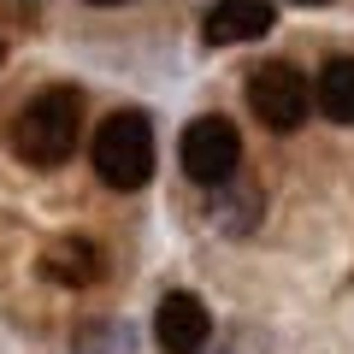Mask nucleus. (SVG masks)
Returning a JSON list of instances; mask_svg holds the SVG:
<instances>
[{"mask_svg": "<svg viewBox=\"0 0 354 354\" xmlns=\"http://www.w3.org/2000/svg\"><path fill=\"white\" fill-rule=\"evenodd\" d=\"M313 101H319V113H325L330 124H354V53H342V59H330L325 71H319Z\"/></svg>", "mask_w": 354, "mask_h": 354, "instance_id": "nucleus-8", "label": "nucleus"}, {"mask_svg": "<svg viewBox=\"0 0 354 354\" xmlns=\"http://www.w3.org/2000/svg\"><path fill=\"white\" fill-rule=\"evenodd\" d=\"M83 136V95L77 88H41L30 95L12 124V148L24 165H65Z\"/></svg>", "mask_w": 354, "mask_h": 354, "instance_id": "nucleus-1", "label": "nucleus"}, {"mask_svg": "<svg viewBox=\"0 0 354 354\" xmlns=\"http://www.w3.org/2000/svg\"><path fill=\"white\" fill-rule=\"evenodd\" d=\"M177 160H183V171L201 183V189H218V183H230L242 165V136L230 118H195L189 130H183V142H177Z\"/></svg>", "mask_w": 354, "mask_h": 354, "instance_id": "nucleus-4", "label": "nucleus"}, {"mask_svg": "<svg viewBox=\"0 0 354 354\" xmlns=\"http://www.w3.org/2000/svg\"><path fill=\"white\" fill-rule=\"evenodd\" d=\"M272 24H278L272 0H218L213 12H207L201 30H207L213 48H236V41H260Z\"/></svg>", "mask_w": 354, "mask_h": 354, "instance_id": "nucleus-6", "label": "nucleus"}, {"mask_svg": "<svg viewBox=\"0 0 354 354\" xmlns=\"http://www.w3.org/2000/svg\"><path fill=\"white\" fill-rule=\"evenodd\" d=\"M301 6H325V0H301Z\"/></svg>", "mask_w": 354, "mask_h": 354, "instance_id": "nucleus-11", "label": "nucleus"}, {"mask_svg": "<svg viewBox=\"0 0 354 354\" xmlns=\"http://www.w3.org/2000/svg\"><path fill=\"white\" fill-rule=\"evenodd\" d=\"M307 106H313L307 77L295 71L290 59H272V65H254V71H248V113L260 118L266 130H278V136L301 130L307 124Z\"/></svg>", "mask_w": 354, "mask_h": 354, "instance_id": "nucleus-3", "label": "nucleus"}, {"mask_svg": "<svg viewBox=\"0 0 354 354\" xmlns=\"http://www.w3.org/2000/svg\"><path fill=\"white\" fill-rule=\"evenodd\" d=\"M207 213H213V225H218V230L242 236V230H254V225H260V195H254V189H242V195H218V201L207 207Z\"/></svg>", "mask_w": 354, "mask_h": 354, "instance_id": "nucleus-9", "label": "nucleus"}, {"mask_svg": "<svg viewBox=\"0 0 354 354\" xmlns=\"http://www.w3.org/2000/svg\"><path fill=\"white\" fill-rule=\"evenodd\" d=\"M101 272H106L101 248L83 242V236H59V242H48V254H41V278L59 283V290H88Z\"/></svg>", "mask_w": 354, "mask_h": 354, "instance_id": "nucleus-7", "label": "nucleus"}, {"mask_svg": "<svg viewBox=\"0 0 354 354\" xmlns=\"http://www.w3.org/2000/svg\"><path fill=\"white\" fill-rule=\"evenodd\" d=\"M88 6H124V0H88Z\"/></svg>", "mask_w": 354, "mask_h": 354, "instance_id": "nucleus-10", "label": "nucleus"}, {"mask_svg": "<svg viewBox=\"0 0 354 354\" xmlns=\"http://www.w3.org/2000/svg\"><path fill=\"white\" fill-rule=\"evenodd\" d=\"M153 337H160L165 354H201L207 337H213V313L201 307V295L171 290V295H160V307H153Z\"/></svg>", "mask_w": 354, "mask_h": 354, "instance_id": "nucleus-5", "label": "nucleus"}, {"mask_svg": "<svg viewBox=\"0 0 354 354\" xmlns=\"http://www.w3.org/2000/svg\"><path fill=\"white\" fill-rule=\"evenodd\" d=\"M95 171L106 189H142L153 177V124L148 113H113L95 130Z\"/></svg>", "mask_w": 354, "mask_h": 354, "instance_id": "nucleus-2", "label": "nucleus"}]
</instances>
